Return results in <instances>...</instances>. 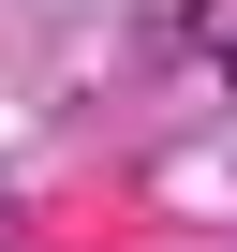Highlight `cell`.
<instances>
[{"instance_id":"6da1fadb","label":"cell","mask_w":237,"mask_h":252,"mask_svg":"<svg viewBox=\"0 0 237 252\" xmlns=\"http://www.w3.org/2000/svg\"><path fill=\"white\" fill-rule=\"evenodd\" d=\"M222 89H237V45H222Z\"/></svg>"}]
</instances>
